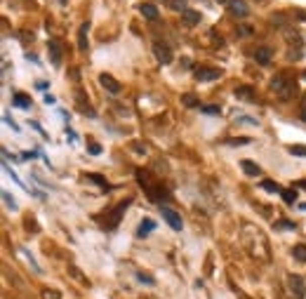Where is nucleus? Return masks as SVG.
Instances as JSON below:
<instances>
[{"instance_id":"nucleus-1","label":"nucleus","mask_w":306,"mask_h":299,"mask_svg":"<svg viewBox=\"0 0 306 299\" xmlns=\"http://www.w3.org/2000/svg\"><path fill=\"white\" fill-rule=\"evenodd\" d=\"M271 90L280 97V99H292L294 92H297V90H294V82L290 80L285 73H278L276 78H273V80H271Z\"/></svg>"},{"instance_id":"nucleus-2","label":"nucleus","mask_w":306,"mask_h":299,"mask_svg":"<svg viewBox=\"0 0 306 299\" xmlns=\"http://www.w3.org/2000/svg\"><path fill=\"white\" fill-rule=\"evenodd\" d=\"M160 215H163V219L170 224V229H174V231H182V217H179L177 212L172 210L170 205H160Z\"/></svg>"},{"instance_id":"nucleus-3","label":"nucleus","mask_w":306,"mask_h":299,"mask_svg":"<svg viewBox=\"0 0 306 299\" xmlns=\"http://www.w3.org/2000/svg\"><path fill=\"white\" fill-rule=\"evenodd\" d=\"M196 80L198 82H212V80H219L222 78V71L219 68H210V66H200L196 68Z\"/></svg>"},{"instance_id":"nucleus-4","label":"nucleus","mask_w":306,"mask_h":299,"mask_svg":"<svg viewBox=\"0 0 306 299\" xmlns=\"http://www.w3.org/2000/svg\"><path fill=\"white\" fill-rule=\"evenodd\" d=\"M99 85H102V88L106 90L109 95H113V97H118V95H120V90H122L120 82H118L113 75H109V73H102V75H99Z\"/></svg>"},{"instance_id":"nucleus-5","label":"nucleus","mask_w":306,"mask_h":299,"mask_svg":"<svg viewBox=\"0 0 306 299\" xmlns=\"http://www.w3.org/2000/svg\"><path fill=\"white\" fill-rule=\"evenodd\" d=\"M287 285H290V292L294 294V299L306 297V287H304V278L301 276H290L287 278Z\"/></svg>"},{"instance_id":"nucleus-6","label":"nucleus","mask_w":306,"mask_h":299,"mask_svg":"<svg viewBox=\"0 0 306 299\" xmlns=\"http://www.w3.org/2000/svg\"><path fill=\"white\" fill-rule=\"evenodd\" d=\"M127 207H129V200H125V203H118V207H116V210H113V215H111V219H109V222H106V224H104V226H106V229H116V226L120 224L122 212L127 210Z\"/></svg>"},{"instance_id":"nucleus-7","label":"nucleus","mask_w":306,"mask_h":299,"mask_svg":"<svg viewBox=\"0 0 306 299\" xmlns=\"http://www.w3.org/2000/svg\"><path fill=\"white\" fill-rule=\"evenodd\" d=\"M153 52H156V59L160 61V64H170V61H172V50L167 48V45L156 42V45H153Z\"/></svg>"},{"instance_id":"nucleus-8","label":"nucleus","mask_w":306,"mask_h":299,"mask_svg":"<svg viewBox=\"0 0 306 299\" xmlns=\"http://www.w3.org/2000/svg\"><path fill=\"white\" fill-rule=\"evenodd\" d=\"M226 7H229L236 17H247V14H250V7H247L245 0H229V5Z\"/></svg>"},{"instance_id":"nucleus-9","label":"nucleus","mask_w":306,"mask_h":299,"mask_svg":"<svg viewBox=\"0 0 306 299\" xmlns=\"http://www.w3.org/2000/svg\"><path fill=\"white\" fill-rule=\"evenodd\" d=\"M88 31H90V21H82V24H80V31H78V50H80V52H88V48H90Z\"/></svg>"},{"instance_id":"nucleus-10","label":"nucleus","mask_w":306,"mask_h":299,"mask_svg":"<svg viewBox=\"0 0 306 299\" xmlns=\"http://www.w3.org/2000/svg\"><path fill=\"white\" fill-rule=\"evenodd\" d=\"M48 50H50V57H52V64L59 66V64H61V45H59V40H57V38H50Z\"/></svg>"},{"instance_id":"nucleus-11","label":"nucleus","mask_w":306,"mask_h":299,"mask_svg":"<svg viewBox=\"0 0 306 299\" xmlns=\"http://www.w3.org/2000/svg\"><path fill=\"white\" fill-rule=\"evenodd\" d=\"M200 12H196V10H186V12H182V21L186 24V26H196V24H200Z\"/></svg>"},{"instance_id":"nucleus-12","label":"nucleus","mask_w":306,"mask_h":299,"mask_svg":"<svg viewBox=\"0 0 306 299\" xmlns=\"http://www.w3.org/2000/svg\"><path fill=\"white\" fill-rule=\"evenodd\" d=\"M240 167H243V172L247 175V177H259V175H261V167H259L254 160H243Z\"/></svg>"},{"instance_id":"nucleus-13","label":"nucleus","mask_w":306,"mask_h":299,"mask_svg":"<svg viewBox=\"0 0 306 299\" xmlns=\"http://www.w3.org/2000/svg\"><path fill=\"white\" fill-rule=\"evenodd\" d=\"M254 59H257V64H261V66L271 64V50L269 48H257L254 50Z\"/></svg>"},{"instance_id":"nucleus-14","label":"nucleus","mask_w":306,"mask_h":299,"mask_svg":"<svg viewBox=\"0 0 306 299\" xmlns=\"http://www.w3.org/2000/svg\"><path fill=\"white\" fill-rule=\"evenodd\" d=\"M139 12H142L149 21H156V19H158V7L151 5V3H144V5L139 7Z\"/></svg>"},{"instance_id":"nucleus-15","label":"nucleus","mask_w":306,"mask_h":299,"mask_svg":"<svg viewBox=\"0 0 306 299\" xmlns=\"http://www.w3.org/2000/svg\"><path fill=\"white\" fill-rule=\"evenodd\" d=\"M153 229H156V222L146 217V219H142V224H139V231H137V236H139V238H144V236H149Z\"/></svg>"},{"instance_id":"nucleus-16","label":"nucleus","mask_w":306,"mask_h":299,"mask_svg":"<svg viewBox=\"0 0 306 299\" xmlns=\"http://www.w3.org/2000/svg\"><path fill=\"white\" fill-rule=\"evenodd\" d=\"M236 97H238V99H245V102H252V99H254V95H252V88H250V85H243V88L236 90Z\"/></svg>"},{"instance_id":"nucleus-17","label":"nucleus","mask_w":306,"mask_h":299,"mask_svg":"<svg viewBox=\"0 0 306 299\" xmlns=\"http://www.w3.org/2000/svg\"><path fill=\"white\" fill-rule=\"evenodd\" d=\"M12 104H14V106H19V109H31V106H33V104H31V99H28V97H24V95H14Z\"/></svg>"},{"instance_id":"nucleus-18","label":"nucleus","mask_w":306,"mask_h":299,"mask_svg":"<svg viewBox=\"0 0 306 299\" xmlns=\"http://www.w3.org/2000/svg\"><path fill=\"white\" fill-rule=\"evenodd\" d=\"M261 189L264 191H269V193H283V191H280V186L276 182H271V179H264V182H261Z\"/></svg>"},{"instance_id":"nucleus-19","label":"nucleus","mask_w":306,"mask_h":299,"mask_svg":"<svg viewBox=\"0 0 306 299\" xmlns=\"http://www.w3.org/2000/svg\"><path fill=\"white\" fill-rule=\"evenodd\" d=\"M280 196H283V200H285L287 205H294V200H297V189H287V191H283Z\"/></svg>"},{"instance_id":"nucleus-20","label":"nucleus","mask_w":306,"mask_h":299,"mask_svg":"<svg viewBox=\"0 0 306 299\" xmlns=\"http://www.w3.org/2000/svg\"><path fill=\"white\" fill-rule=\"evenodd\" d=\"M85 179H90V182H95V184H99L104 191H109V184H106V179L104 177H99V175H85Z\"/></svg>"},{"instance_id":"nucleus-21","label":"nucleus","mask_w":306,"mask_h":299,"mask_svg":"<svg viewBox=\"0 0 306 299\" xmlns=\"http://www.w3.org/2000/svg\"><path fill=\"white\" fill-rule=\"evenodd\" d=\"M292 254H294V259H299V262H306V245H294Z\"/></svg>"},{"instance_id":"nucleus-22","label":"nucleus","mask_w":306,"mask_h":299,"mask_svg":"<svg viewBox=\"0 0 306 299\" xmlns=\"http://www.w3.org/2000/svg\"><path fill=\"white\" fill-rule=\"evenodd\" d=\"M182 104H184V106H200V102H198L196 95H184L182 97Z\"/></svg>"},{"instance_id":"nucleus-23","label":"nucleus","mask_w":306,"mask_h":299,"mask_svg":"<svg viewBox=\"0 0 306 299\" xmlns=\"http://www.w3.org/2000/svg\"><path fill=\"white\" fill-rule=\"evenodd\" d=\"M276 229H283V231H294V224L292 222H287V219H280V222H276Z\"/></svg>"},{"instance_id":"nucleus-24","label":"nucleus","mask_w":306,"mask_h":299,"mask_svg":"<svg viewBox=\"0 0 306 299\" xmlns=\"http://www.w3.org/2000/svg\"><path fill=\"white\" fill-rule=\"evenodd\" d=\"M200 111H203L205 116H219V113H222L219 106H200Z\"/></svg>"},{"instance_id":"nucleus-25","label":"nucleus","mask_w":306,"mask_h":299,"mask_svg":"<svg viewBox=\"0 0 306 299\" xmlns=\"http://www.w3.org/2000/svg\"><path fill=\"white\" fill-rule=\"evenodd\" d=\"M172 10H179V12H186V0H170Z\"/></svg>"},{"instance_id":"nucleus-26","label":"nucleus","mask_w":306,"mask_h":299,"mask_svg":"<svg viewBox=\"0 0 306 299\" xmlns=\"http://www.w3.org/2000/svg\"><path fill=\"white\" fill-rule=\"evenodd\" d=\"M3 200H5V203H7V207H10V210H17V200H14V198L10 196L7 191H5V193H3Z\"/></svg>"},{"instance_id":"nucleus-27","label":"nucleus","mask_w":306,"mask_h":299,"mask_svg":"<svg viewBox=\"0 0 306 299\" xmlns=\"http://www.w3.org/2000/svg\"><path fill=\"white\" fill-rule=\"evenodd\" d=\"M229 146H243V144H250V139L247 137H238V139H229Z\"/></svg>"},{"instance_id":"nucleus-28","label":"nucleus","mask_w":306,"mask_h":299,"mask_svg":"<svg viewBox=\"0 0 306 299\" xmlns=\"http://www.w3.org/2000/svg\"><path fill=\"white\" fill-rule=\"evenodd\" d=\"M290 153H292V156H304L306 158V146H290Z\"/></svg>"},{"instance_id":"nucleus-29","label":"nucleus","mask_w":306,"mask_h":299,"mask_svg":"<svg viewBox=\"0 0 306 299\" xmlns=\"http://www.w3.org/2000/svg\"><path fill=\"white\" fill-rule=\"evenodd\" d=\"M139 283H146V285H153L156 280L151 278V276H146V273H139Z\"/></svg>"},{"instance_id":"nucleus-30","label":"nucleus","mask_w":306,"mask_h":299,"mask_svg":"<svg viewBox=\"0 0 306 299\" xmlns=\"http://www.w3.org/2000/svg\"><path fill=\"white\" fill-rule=\"evenodd\" d=\"M31 127H33V130H38V135H40L42 139H48V132H45V130H42L40 125H38V122H31Z\"/></svg>"},{"instance_id":"nucleus-31","label":"nucleus","mask_w":306,"mask_h":299,"mask_svg":"<svg viewBox=\"0 0 306 299\" xmlns=\"http://www.w3.org/2000/svg\"><path fill=\"white\" fill-rule=\"evenodd\" d=\"M90 153H92V156H99V153H102V146H99V144H90Z\"/></svg>"},{"instance_id":"nucleus-32","label":"nucleus","mask_w":306,"mask_h":299,"mask_svg":"<svg viewBox=\"0 0 306 299\" xmlns=\"http://www.w3.org/2000/svg\"><path fill=\"white\" fill-rule=\"evenodd\" d=\"M238 33L247 38V35H252V28H250V26H238Z\"/></svg>"},{"instance_id":"nucleus-33","label":"nucleus","mask_w":306,"mask_h":299,"mask_svg":"<svg viewBox=\"0 0 306 299\" xmlns=\"http://www.w3.org/2000/svg\"><path fill=\"white\" fill-rule=\"evenodd\" d=\"M5 122H7V125H12V130H14V132H19V125H17V122H14L10 116H5Z\"/></svg>"},{"instance_id":"nucleus-34","label":"nucleus","mask_w":306,"mask_h":299,"mask_svg":"<svg viewBox=\"0 0 306 299\" xmlns=\"http://www.w3.org/2000/svg\"><path fill=\"white\" fill-rule=\"evenodd\" d=\"M238 122H247V125H259L254 118H238Z\"/></svg>"},{"instance_id":"nucleus-35","label":"nucleus","mask_w":306,"mask_h":299,"mask_svg":"<svg viewBox=\"0 0 306 299\" xmlns=\"http://www.w3.org/2000/svg\"><path fill=\"white\" fill-rule=\"evenodd\" d=\"M42 297H45V299H57V292H50V290H45V292H42Z\"/></svg>"},{"instance_id":"nucleus-36","label":"nucleus","mask_w":306,"mask_h":299,"mask_svg":"<svg viewBox=\"0 0 306 299\" xmlns=\"http://www.w3.org/2000/svg\"><path fill=\"white\" fill-rule=\"evenodd\" d=\"M45 104H55V97H52V95H45Z\"/></svg>"},{"instance_id":"nucleus-37","label":"nucleus","mask_w":306,"mask_h":299,"mask_svg":"<svg viewBox=\"0 0 306 299\" xmlns=\"http://www.w3.org/2000/svg\"><path fill=\"white\" fill-rule=\"evenodd\" d=\"M301 118H304V120H306V109H304V111H301Z\"/></svg>"},{"instance_id":"nucleus-38","label":"nucleus","mask_w":306,"mask_h":299,"mask_svg":"<svg viewBox=\"0 0 306 299\" xmlns=\"http://www.w3.org/2000/svg\"><path fill=\"white\" fill-rule=\"evenodd\" d=\"M299 186H304V189H306V182H301V184H299Z\"/></svg>"},{"instance_id":"nucleus-39","label":"nucleus","mask_w":306,"mask_h":299,"mask_svg":"<svg viewBox=\"0 0 306 299\" xmlns=\"http://www.w3.org/2000/svg\"><path fill=\"white\" fill-rule=\"evenodd\" d=\"M59 3H61V5H66V0H59Z\"/></svg>"},{"instance_id":"nucleus-40","label":"nucleus","mask_w":306,"mask_h":299,"mask_svg":"<svg viewBox=\"0 0 306 299\" xmlns=\"http://www.w3.org/2000/svg\"><path fill=\"white\" fill-rule=\"evenodd\" d=\"M301 78H304V80H306V71H304V75H301Z\"/></svg>"},{"instance_id":"nucleus-41","label":"nucleus","mask_w":306,"mask_h":299,"mask_svg":"<svg viewBox=\"0 0 306 299\" xmlns=\"http://www.w3.org/2000/svg\"><path fill=\"white\" fill-rule=\"evenodd\" d=\"M304 109H306V97H304Z\"/></svg>"}]
</instances>
